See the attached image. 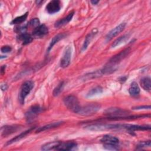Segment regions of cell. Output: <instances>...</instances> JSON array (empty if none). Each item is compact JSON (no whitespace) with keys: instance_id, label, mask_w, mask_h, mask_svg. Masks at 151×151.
<instances>
[{"instance_id":"cell-2","label":"cell","mask_w":151,"mask_h":151,"mask_svg":"<svg viewBox=\"0 0 151 151\" xmlns=\"http://www.w3.org/2000/svg\"><path fill=\"white\" fill-rule=\"evenodd\" d=\"M101 106L99 103H90L80 107L76 114L81 116H88L95 114L100 110Z\"/></svg>"},{"instance_id":"cell-17","label":"cell","mask_w":151,"mask_h":151,"mask_svg":"<svg viewBox=\"0 0 151 151\" xmlns=\"http://www.w3.org/2000/svg\"><path fill=\"white\" fill-rule=\"evenodd\" d=\"M102 75H103L102 70H97V71H94L87 73V74L84 75L81 77V78L84 81H87L88 80H91V79H93V78H96L101 77Z\"/></svg>"},{"instance_id":"cell-14","label":"cell","mask_w":151,"mask_h":151,"mask_svg":"<svg viewBox=\"0 0 151 151\" xmlns=\"http://www.w3.org/2000/svg\"><path fill=\"white\" fill-rule=\"evenodd\" d=\"M97 30L96 29H94L90 33H89L85 38V40H84V43L83 44V46L81 47V51H85L87 47L88 46L89 44L90 43V42L91 41V40H93V37L95 36V35L97 34Z\"/></svg>"},{"instance_id":"cell-28","label":"cell","mask_w":151,"mask_h":151,"mask_svg":"<svg viewBox=\"0 0 151 151\" xmlns=\"http://www.w3.org/2000/svg\"><path fill=\"white\" fill-rule=\"evenodd\" d=\"M40 24V20L38 18H33L32 19H31L27 24L28 26H31V27H34L35 28H36L37 27L39 26Z\"/></svg>"},{"instance_id":"cell-7","label":"cell","mask_w":151,"mask_h":151,"mask_svg":"<svg viewBox=\"0 0 151 151\" xmlns=\"http://www.w3.org/2000/svg\"><path fill=\"white\" fill-rule=\"evenodd\" d=\"M48 33V27L45 24H41L34 29L32 32L33 38H41Z\"/></svg>"},{"instance_id":"cell-8","label":"cell","mask_w":151,"mask_h":151,"mask_svg":"<svg viewBox=\"0 0 151 151\" xmlns=\"http://www.w3.org/2000/svg\"><path fill=\"white\" fill-rule=\"evenodd\" d=\"M42 110V109L38 105L32 106L29 108L28 111L26 113V119L28 122L32 120L40 113Z\"/></svg>"},{"instance_id":"cell-24","label":"cell","mask_w":151,"mask_h":151,"mask_svg":"<svg viewBox=\"0 0 151 151\" xmlns=\"http://www.w3.org/2000/svg\"><path fill=\"white\" fill-rule=\"evenodd\" d=\"M103 91V88L102 87H101L100 86H97L94 88H93L92 89L90 90L88 93L86 94V96L87 97H93L94 96L97 95V94H100L102 93Z\"/></svg>"},{"instance_id":"cell-20","label":"cell","mask_w":151,"mask_h":151,"mask_svg":"<svg viewBox=\"0 0 151 151\" xmlns=\"http://www.w3.org/2000/svg\"><path fill=\"white\" fill-rule=\"evenodd\" d=\"M140 91V88L136 82L133 81L130 84L129 88V93L130 96L136 97L139 94Z\"/></svg>"},{"instance_id":"cell-32","label":"cell","mask_w":151,"mask_h":151,"mask_svg":"<svg viewBox=\"0 0 151 151\" xmlns=\"http://www.w3.org/2000/svg\"><path fill=\"white\" fill-rule=\"evenodd\" d=\"M5 67H6L5 65H2V66L1 67V74H3L5 72Z\"/></svg>"},{"instance_id":"cell-6","label":"cell","mask_w":151,"mask_h":151,"mask_svg":"<svg viewBox=\"0 0 151 151\" xmlns=\"http://www.w3.org/2000/svg\"><path fill=\"white\" fill-rule=\"evenodd\" d=\"M61 8V2L59 0H52L50 1L45 6L47 12L50 14L58 12Z\"/></svg>"},{"instance_id":"cell-13","label":"cell","mask_w":151,"mask_h":151,"mask_svg":"<svg viewBox=\"0 0 151 151\" xmlns=\"http://www.w3.org/2000/svg\"><path fill=\"white\" fill-rule=\"evenodd\" d=\"M74 14V12L72 11L71 12H70L66 17L58 20L57 21H56L54 24V27L55 28H59L60 27H62L65 24H67V23H68L72 19L73 15Z\"/></svg>"},{"instance_id":"cell-1","label":"cell","mask_w":151,"mask_h":151,"mask_svg":"<svg viewBox=\"0 0 151 151\" xmlns=\"http://www.w3.org/2000/svg\"><path fill=\"white\" fill-rule=\"evenodd\" d=\"M124 124H107V123H95L86 126V129L93 131H101L114 129H124Z\"/></svg>"},{"instance_id":"cell-18","label":"cell","mask_w":151,"mask_h":151,"mask_svg":"<svg viewBox=\"0 0 151 151\" xmlns=\"http://www.w3.org/2000/svg\"><path fill=\"white\" fill-rule=\"evenodd\" d=\"M18 39L22 42L23 45H27L32 41L33 37L31 34L24 32L22 34H19L18 37Z\"/></svg>"},{"instance_id":"cell-30","label":"cell","mask_w":151,"mask_h":151,"mask_svg":"<svg viewBox=\"0 0 151 151\" xmlns=\"http://www.w3.org/2000/svg\"><path fill=\"white\" fill-rule=\"evenodd\" d=\"M1 52L3 53H7L10 52L12 50V48L9 45H5L1 47Z\"/></svg>"},{"instance_id":"cell-19","label":"cell","mask_w":151,"mask_h":151,"mask_svg":"<svg viewBox=\"0 0 151 151\" xmlns=\"http://www.w3.org/2000/svg\"><path fill=\"white\" fill-rule=\"evenodd\" d=\"M65 37V34L64 33H60V34H58L57 35H55L51 40L48 48H47V52H49L52 49V48L53 47V46L57 43L60 40H61V39L64 38Z\"/></svg>"},{"instance_id":"cell-15","label":"cell","mask_w":151,"mask_h":151,"mask_svg":"<svg viewBox=\"0 0 151 151\" xmlns=\"http://www.w3.org/2000/svg\"><path fill=\"white\" fill-rule=\"evenodd\" d=\"M63 123H64L63 122H52V123H49L44 126L38 127L36 130V133H40V132H44L45 130H50L51 129L60 126L61 124H62Z\"/></svg>"},{"instance_id":"cell-22","label":"cell","mask_w":151,"mask_h":151,"mask_svg":"<svg viewBox=\"0 0 151 151\" xmlns=\"http://www.w3.org/2000/svg\"><path fill=\"white\" fill-rule=\"evenodd\" d=\"M129 34H125L123 35L120 37H119L118 38H117L111 44V48H115L116 47L120 45L122 43H124V42H126L128 38H129Z\"/></svg>"},{"instance_id":"cell-29","label":"cell","mask_w":151,"mask_h":151,"mask_svg":"<svg viewBox=\"0 0 151 151\" xmlns=\"http://www.w3.org/2000/svg\"><path fill=\"white\" fill-rule=\"evenodd\" d=\"M104 148L107 150H117L119 149V146L118 145H103Z\"/></svg>"},{"instance_id":"cell-23","label":"cell","mask_w":151,"mask_h":151,"mask_svg":"<svg viewBox=\"0 0 151 151\" xmlns=\"http://www.w3.org/2000/svg\"><path fill=\"white\" fill-rule=\"evenodd\" d=\"M60 142H51L48 143H46L42 146L41 149L43 150H55L57 146L59 145Z\"/></svg>"},{"instance_id":"cell-10","label":"cell","mask_w":151,"mask_h":151,"mask_svg":"<svg viewBox=\"0 0 151 151\" xmlns=\"http://www.w3.org/2000/svg\"><path fill=\"white\" fill-rule=\"evenodd\" d=\"M77 145L76 142L72 141H68L65 142H60L59 145L55 148L57 150H71L74 149Z\"/></svg>"},{"instance_id":"cell-27","label":"cell","mask_w":151,"mask_h":151,"mask_svg":"<svg viewBox=\"0 0 151 151\" xmlns=\"http://www.w3.org/2000/svg\"><path fill=\"white\" fill-rule=\"evenodd\" d=\"M151 146V143L150 140L148 141H143L139 142L137 145V149H142L143 147H150Z\"/></svg>"},{"instance_id":"cell-31","label":"cell","mask_w":151,"mask_h":151,"mask_svg":"<svg viewBox=\"0 0 151 151\" xmlns=\"http://www.w3.org/2000/svg\"><path fill=\"white\" fill-rule=\"evenodd\" d=\"M150 106H139L136 107H133L132 109L133 110H142V109H150Z\"/></svg>"},{"instance_id":"cell-21","label":"cell","mask_w":151,"mask_h":151,"mask_svg":"<svg viewBox=\"0 0 151 151\" xmlns=\"http://www.w3.org/2000/svg\"><path fill=\"white\" fill-rule=\"evenodd\" d=\"M141 87L146 91H150L151 89V80L149 77H145L142 78L140 81Z\"/></svg>"},{"instance_id":"cell-34","label":"cell","mask_w":151,"mask_h":151,"mask_svg":"<svg viewBox=\"0 0 151 151\" xmlns=\"http://www.w3.org/2000/svg\"><path fill=\"white\" fill-rule=\"evenodd\" d=\"M35 2H36L38 5H40V3L43 2V1H35Z\"/></svg>"},{"instance_id":"cell-11","label":"cell","mask_w":151,"mask_h":151,"mask_svg":"<svg viewBox=\"0 0 151 151\" xmlns=\"http://www.w3.org/2000/svg\"><path fill=\"white\" fill-rule=\"evenodd\" d=\"M101 142L103 145H117L119 143V140L115 136L110 134H106L101 139Z\"/></svg>"},{"instance_id":"cell-25","label":"cell","mask_w":151,"mask_h":151,"mask_svg":"<svg viewBox=\"0 0 151 151\" xmlns=\"http://www.w3.org/2000/svg\"><path fill=\"white\" fill-rule=\"evenodd\" d=\"M28 12H26L21 16L15 18L11 22V24L14 25V24H20L22 23L23 22H24L26 20V19L28 17Z\"/></svg>"},{"instance_id":"cell-16","label":"cell","mask_w":151,"mask_h":151,"mask_svg":"<svg viewBox=\"0 0 151 151\" xmlns=\"http://www.w3.org/2000/svg\"><path fill=\"white\" fill-rule=\"evenodd\" d=\"M33 129H34V127H31V128L29 129L28 130H27L26 131H24V132L21 133L19 134L16 136L15 137H14V138H12V139H11L8 142H7L6 143V145H11L13 143H15V142H17V141L20 140L21 139H22V138L25 137L28 134H29Z\"/></svg>"},{"instance_id":"cell-9","label":"cell","mask_w":151,"mask_h":151,"mask_svg":"<svg viewBox=\"0 0 151 151\" xmlns=\"http://www.w3.org/2000/svg\"><path fill=\"white\" fill-rule=\"evenodd\" d=\"M126 27V23L122 22L116 26L115 28H114L113 29H111L106 35V41H110L112 38H113L114 37L117 35L119 33H120L122 31H123Z\"/></svg>"},{"instance_id":"cell-12","label":"cell","mask_w":151,"mask_h":151,"mask_svg":"<svg viewBox=\"0 0 151 151\" xmlns=\"http://www.w3.org/2000/svg\"><path fill=\"white\" fill-rule=\"evenodd\" d=\"M19 129V126H5L1 127V136L6 137Z\"/></svg>"},{"instance_id":"cell-3","label":"cell","mask_w":151,"mask_h":151,"mask_svg":"<svg viewBox=\"0 0 151 151\" xmlns=\"http://www.w3.org/2000/svg\"><path fill=\"white\" fill-rule=\"evenodd\" d=\"M63 102L68 110L75 113H77L80 107L77 98L73 95H68L64 97Z\"/></svg>"},{"instance_id":"cell-5","label":"cell","mask_w":151,"mask_h":151,"mask_svg":"<svg viewBox=\"0 0 151 151\" xmlns=\"http://www.w3.org/2000/svg\"><path fill=\"white\" fill-rule=\"evenodd\" d=\"M72 54V49L70 46H67L60 60V66L63 68L68 67L70 63Z\"/></svg>"},{"instance_id":"cell-4","label":"cell","mask_w":151,"mask_h":151,"mask_svg":"<svg viewBox=\"0 0 151 151\" xmlns=\"http://www.w3.org/2000/svg\"><path fill=\"white\" fill-rule=\"evenodd\" d=\"M34 86V83L31 80L25 81L22 84L19 94V100L21 104H23L24 103L25 99L29 94L30 91L33 88Z\"/></svg>"},{"instance_id":"cell-33","label":"cell","mask_w":151,"mask_h":151,"mask_svg":"<svg viewBox=\"0 0 151 151\" xmlns=\"http://www.w3.org/2000/svg\"><path fill=\"white\" fill-rule=\"evenodd\" d=\"M90 2H91L93 5H96L99 1H91Z\"/></svg>"},{"instance_id":"cell-26","label":"cell","mask_w":151,"mask_h":151,"mask_svg":"<svg viewBox=\"0 0 151 151\" xmlns=\"http://www.w3.org/2000/svg\"><path fill=\"white\" fill-rule=\"evenodd\" d=\"M64 86V81H61L60 82L58 86L54 89L53 90V96H58L60 93L62 91L63 88Z\"/></svg>"}]
</instances>
